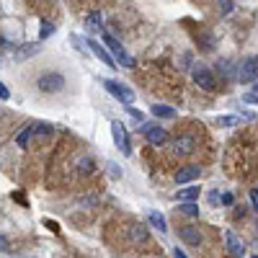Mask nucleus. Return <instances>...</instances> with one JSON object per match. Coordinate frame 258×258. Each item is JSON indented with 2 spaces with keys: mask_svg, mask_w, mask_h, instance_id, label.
I'll return each instance as SVG.
<instances>
[{
  "mask_svg": "<svg viewBox=\"0 0 258 258\" xmlns=\"http://www.w3.org/2000/svg\"><path fill=\"white\" fill-rule=\"evenodd\" d=\"M178 235H181V240H186L188 245H199V243H201V232H199L196 227H191V225H188V227H181V230H178Z\"/></svg>",
  "mask_w": 258,
  "mask_h": 258,
  "instance_id": "nucleus-11",
  "label": "nucleus"
},
{
  "mask_svg": "<svg viewBox=\"0 0 258 258\" xmlns=\"http://www.w3.org/2000/svg\"><path fill=\"white\" fill-rule=\"evenodd\" d=\"M225 243H227V251H230L232 256H245V245H243V240H240L235 232H230V230H227Z\"/></svg>",
  "mask_w": 258,
  "mask_h": 258,
  "instance_id": "nucleus-9",
  "label": "nucleus"
},
{
  "mask_svg": "<svg viewBox=\"0 0 258 258\" xmlns=\"http://www.w3.org/2000/svg\"><path fill=\"white\" fill-rule=\"evenodd\" d=\"M52 31H54V26L49 24V21H44V24H41V31H39V37H41V39H47V37H52Z\"/></svg>",
  "mask_w": 258,
  "mask_h": 258,
  "instance_id": "nucleus-23",
  "label": "nucleus"
},
{
  "mask_svg": "<svg viewBox=\"0 0 258 258\" xmlns=\"http://www.w3.org/2000/svg\"><path fill=\"white\" fill-rule=\"evenodd\" d=\"M104 85H106V91H109L111 96L121 101V104H127V106H129L132 101H134V91H132V88H127L124 83H119V80H106Z\"/></svg>",
  "mask_w": 258,
  "mask_h": 258,
  "instance_id": "nucleus-3",
  "label": "nucleus"
},
{
  "mask_svg": "<svg viewBox=\"0 0 258 258\" xmlns=\"http://www.w3.org/2000/svg\"><path fill=\"white\" fill-rule=\"evenodd\" d=\"M88 47H91V52H93V54H96V57H98L101 62H104L106 67H114V65H116V60H114V57H111V54H109V52H106L104 47H101V44H98V41H93V39H91V41H88Z\"/></svg>",
  "mask_w": 258,
  "mask_h": 258,
  "instance_id": "nucleus-8",
  "label": "nucleus"
},
{
  "mask_svg": "<svg viewBox=\"0 0 258 258\" xmlns=\"http://www.w3.org/2000/svg\"><path fill=\"white\" fill-rule=\"evenodd\" d=\"M8 96H10V93H8V88L0 83V101H8Z\"/></svg>",
  "mask_w": 258,
  "mask_h": 258,
  "instance_id": "nucleus-26",
  "label": "nucleus"
},
{
  "mask_svg": "<svg viewBox=\"0 0 258 258\" xmlns=\"http://www.w3.org/2000/svg\"><path fill=\"white\" fill-rule=\"evenodd\" d=\"M194 80H196L199 88H204V91H217L215 75H212L209 67H204V65H196V67H194Z\"/></svg>",
  "mask_w": 258,
  "mask_h": 258,
  "instance_id": "nucleus-5",
  "label": "nucleus"
},
{
  "mask_svg": "<svg viewBox=\"0 0 258 258\" xmlns=\"http://www.w3.org/2000/svg\"><path fill=\"white\" fill-rule=\"evenodd\" d=\"M37 88L41 93H57V91L65 88V77L60 73H47V75H41L37 80Z\"/></svg>",
  "mask_w": 258,
  "mask_h": 258,
  "instance_id": "nucleus-2",
  "label": "nucleus"
},
{
  "mask_svg": "<svg viewBox=\"0 0 258 258\" xmlns=\"http://www.w3.org/2000/svg\"><path fill=\"white\" fill-rule=\"evenodd\" d=\"M132 240L134 243H145V240H147V227H145V225H134L132 227Z\"/></svg>",
  "mask_w": 258,
  "mask_h": 258,
  "instance_id": "nucleus-16",
  "label": "nucleus"
},
{
  "mask_svg": "<svg viewBox=\"0 0 258 258\" xmlns=\"http://www.w3.org/2000/svg\"><path fill=\"white\" fill-rule=\"evenodd\" d=\"M31 134H34V129H31V127H26V129H21V132H18V137H16V145H18V147H29Z\"/></svg>",
  "mask_w": 258,
  "mask_h": 258,
  "instance_id": "nucleus-17",
  "label": "nucleus"
},
{
  "mask_svg": "<svg viewBox=\"0 0 258 258\" xmlns=\"http://www.w3.org/2000/svg\"><path fill=\"white\" fill-rule=\"evenodd\" d=\"M256 93H258V80H256Z\"/></svg>",
  "mask_w": 258,
  "mask_h": 258,
  "instance_id": "nucleus-32",
  "label": "nucleus"
},
{
  "mask_svg": "<svg viewBox=\"0 0 258 258\" xmlns=\"http://www.w3.org/2000/svg\"><path fill=\"white\" fill-rule=\"evenodd\" d=\"M34 132H39V134H49L52 132V124H47V121H39V124H31Z\"/></svg>",
  "mask_w": 258,
  "mask_h": 258,
  "instance_id": "nucleus-22",
  "label": "nucleus"
},
{
  "mask_svg": "<svg viewBox=\"0 0 258 258\" xmlns=\"http://www.w3.org/2000/svg\"><path fill=\"white\" fill-rule=\"evenodd\" d=\"M0 251H8V240L3 238V235H0Z\"/></svg>",
  "mask_w": 258,
  "mask_h": 258,
  "instance_id": "nucleus-30",
  "label": "nucleus"
},
{
  "mask_svg": "<svg viewBox=\"0 0 258 258\" xmlns=\"http://www.w3.org/2000/svg\"><path fill=\"white\" fill-rule=\"evenodd\" d=\"M111 137H114L116 147L124 152V155H132V145H129V137H127V127L121 124V121H114L111 124Z\"/></svg>",
  "mask_w": 258,
  "mask_h": 258,
  "instance_id": "nucleus-4",
  "label": "nucleus"
},
{
  "mask_svg": "<svg viewBox=\"0 0 258 258\" xmlns=\"http://www.w3.org/2000/svg\"><path fill=\"white\" fill-rule=\"evenodd\" d=\"M243 101H248V104H258V93H245Z\"/></svg>",
  "mask_w": 258,
  "mask_h": 258,
  "instance_id": "nucleus-25",
  "label": "nucleus"
},
{
  "mask_svg": "<svg viewBox=\"0 0 258 258\" xmlns=\"http://www.w3.org/2000/svg\"><path fill=\"white\" fill-rule=\"evenodd\" d=\"M251 201H253V209L258 212V191H251Z\"/></svg>",
  "mask_w": 258,
  "mask_h": 258,
  "instance_id": "nucleus-27",
  "label": "nucleus"
},
{
  "mask_svg": "<svg viewBox=\"0 0 258 258\" xmlns=\"http://www.w3.org/2000/svg\"><path fill=\"white\" fill-rule=\"evenodd\" d=\"M109 171H111V176H121V171H119V168H116L114 163H111V165H109Z\"/></svg>",
  "mask_w": 258,
  "mask_h": 258,
  "instance_id": "nucleus-28",
  "label": "nucleus"
},
{
  "mask_svg": "<svg viewBox=\"0 0 258 258\" xmlns=\"http://www.w3.org/2000/svg\"><path fill=\"white\" fill-rule=\"evenodd\" d=\"M173 256H176V258H186V253H184L181 248H173Z\"/></svg>",
  "mask_w": 258,
  "mask_h": 258,
  "instance_id": "nucleus-31",
  "label": "nucleus"
},
{
  "mask_svg": "<svg viewBox=\"0 0 258 258\" xmlns=\"http://www.w3.org/2000/svg\"><path fill=\"white\" fill-rule=\"evenodd\" d=\"M104 44L109 47V52L114 54V60L121 65V67H134V57H129V54L124 52V47H121V44L111 37V34H104Z\"/></svg>",
  "mask_w": 258,
  "mask_h": 258,
  "instance_id": "nucleus-1",
  "label": "nucleus"
},
{
  "mask_svg": "<svg viewBox=\"0 0 258 258\" xmlns=\"http://www.w3.org/2000/svg\"><path fill=\"white\" fill-rule=\"evenodd\" d=\"M220 10H222V16H227L232 10V0H220Z\"/></svg>",
  "mask_w": 258,
  "mask_h": 258,
  "instance_id": "nucleus-24",
  "label": "nucleus"
},
{
  "mask_svg": "<svg viewBox=\"0 0 258 258\" xmlns=\"http://www.w3.org/2000/svg\"><path fill=\"white\" fill-rule=\"evenodd\" d=\"M256 75H258V57H248V60L243 62L238 77H240L243 83H253V80H256Z\"/></svg>",
  "mask_w": 258,
  "mask_h": 258,
  "instance_id": "nucleus-6",
  "label": "nucleus"
},
{
  "mask_svg": "<svg viewBox=\"0 0 258 258\" xmlns=\"http://www.w3.org/2000/svg\"><path fill=\"white\" fill-rule=\"evenodd\" d=\"M101 24H104V21H101V13H91V16L85 18V26L91 29V31H98Z\"/></svg>",
  "mask_w": 258,
  "mask_h": 258,
  "instance_id": "nucleus-18",
  "label": "nucleus"
},
{
  "mask_svg": "<svg viewBox=\"0 0 258 258\" xmlns=\"http://www.w3.org/2000/svg\"><path fill=\"white\" fill-rule=\"evenodd\" d=\"M199 194H201V188L188 186V188H184V191H178V201H196Z\"/></svg>",
  "mask_w": 258,
  "mask_h": 258,
  "instance_id": "nucleus-14",
  "label": "nucleus"
},
{
  "mask_svg": "<svg viewBox=\"0 0 258 258\" xmlns=\"http://www.w3.org/2000/svg\"><path fill=\"white\" fill-rule=\"evenodd\" d=\"M181 212H184V215H188V217H196L199 215V209H196L194 201H186V204H181Z\"/></svg>",
  "mask_w": 258,
  "mask_h": 258,
  "instance_id": "nucleus-21",
  "label": "nucleus"
},
{
  "mask_svg": "<svg viewBox=\"0 0 258 258\" xmlns=\"http://www.w3.org/2000/svg\"><path fill=\"white\" fill-rule=\"evenodd\" d=\"M34 52H39V47H37V44H26L24 49H18V52H16V60H26L29 54H34Z\"/></svg>",
  "mask_w": 258,
  "mask_h": 258,
  "instance_id": "nucleus-19",
  "label": "nucleus"
},
{
  "mask_svg": "<svg viewBox=\"0 0 258 258\" xmlns=\"http://www.w3.org/2000/svg\"><path fill=\"white\" fill-rule=\"evenodd\" d=\"M194 140L191 137H186V134H184V137H178L176 142H173V147H176V152H184V155H188V152H194Z\"/></svg>",
  "mask_w": 258,
  "mask_h": 258,
  "instance_id": "nucleus-12",
  "label": "nucleus"
},
{
  "mask_svg": "<svg viewBox=\"0 0 258 258\" xmlns=\"http://www.w3.org/2000/svg\"><path fill=\"white\" fill-rule=\"evenodd\" d=\"M222 204L230 207V204H232V194H225V196H222Z\"/></svg>",
  "mask_w": 258,
  "mask_h": 258,
  "instance_id": "nucleus-29",
  "label": "nucleus"
},
{
  "mask_svg": "<svg viewBox=\"0 0 258 258\" xmlns=\"http://www.w3.org/2000/svg\"><path fill=\"white\" fill-rule=\"evenodd\" d=\"M150 225L155 230H160V232H168V222H165V217L160 215V212H150Z\"/></svg>",
  "mask_w": 258,
  "mask_h": 258,
  "instance_id": "nucleus-13",
  "label": "nucleus"
},
{
  "mask_svg": "<svg viewBox=\"0 0 258 258\" xmlns=\"http://www.w3.org/2000/svg\"><path fill=\"white\" fill-rule=\"evenodd\" d=\"M152 114L158 116V119H160V116H163V119H173L176 111H173L171 106H160V104H158V106H152Z\"/></svg>",
  "mask_w": 258,
  "mask_h": 258,
  "instance_id": "nucleus-15",
  "label": "nucleus"
},
{
  "mask_svg": "<svg viewBox=\"0 0 258 258\" xmlns=\"http://www.w3.org/2000/svg\"><path fill=\"white\" fill-rule=\"evenodd\" d=\"M217 124H220V127H235V124H240V119H238V116H220Z\"/></svg>",
  "mask_w": 258,
  "mask_h": 258,
  "instance_id": "nucleus-20",
  "label": "nucleus"
},
{
  "mask_svg": "<svg viewBox=\"0 0 258 258\" xmlns=\"http://www.w3.org/2000/svg\"><path fill=\"white\" fill-rule=\"evenodd\" d=\"M145 134H147L150 145H155V147H160V145H165V142H168V132H165L163 127H155V124H150L147 129H145Z\"/></svg>",
  "mask_w": 258,
  "mask_h": 258,
  "instance_id": "nucleus-7",
  "label": "nucleus"
},
{
  "mask_svg": "<svg viewBox=\"0 0 258 258\" xmlns=\"http://www.w3.org/2000/svg\"><path fill=\"white\" fill-rule=\"evenodd\" d=\"M199 173H201L199 165H186V168H181V171L176 173V181L178 184H188V181H194V178H199Z\"/></svg>",
  "mask_w": 258,
  "mask_h": 258,
  "instance_id": "nucleus-10",
  "label": "nucleus"
}]
</instances>
